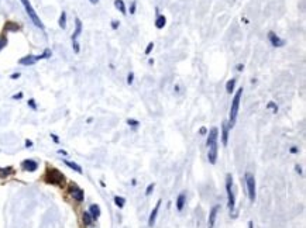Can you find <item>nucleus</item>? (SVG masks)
<instances>
[{"mask_svg":"<svg viewBox=\"0 0 306 228\" xmlns=\"http://www.w3.org/2000/svg\"><path fill=\"white\" fill-rule=\"evenodd\" d=\"M217 213H219V206H215L213 208H212V211H210V216H209V221H208L209 228H213V225H215V221H216V217H217Z\"/></svg>","mask_w":306,"mask_h":228,"instance_id":"12","label":"nucleus"},{"mask_svg":"<svg viewBox=\"0 0 306 228\" xmlns=\"http://www.w3.org/2000/svg\"><path fill=\"white\" fill-rule=\"evenodd\" d=\"M48 183H52V184H61L64 182V175L59 173L57 169H48L47 172V176H45Z\"/></svg>","mask_w":306,"mask_h":228,"instance_id":"5","label":"nucleus"},{"mask_svg":"<svg viewBox=\"0 0 306 228\" xmlns=\"http://www.w3.org/2000/svg\"><path fill=\"white\" fill-rule=\"evenodd\" d=\"M4 45H6V40H0V49H2Z\"/></svg>","mask_w":306,"mask_h":228,"instance_id":"32","label":"nucleus"},{"mask_svg":"<svg viewBox=\"0 0 306 228\" xmlns=\"http://www.w3.org/2000/svg\"><path fill=\"white\" fill-rule=\"evenodd\" d=\"M37 61H38V58H37V56L27 55V56H24V58L20 59V61H18V63H20V65H34Z\"/></svg>","mask_w":306,"mask_h":228,"instance_id":"13","label":"nucleus"},{"mask_svg":"<svg viewBox=\"0 0 306 228\" xmlns=\"http://www.w3.org/2000/svg\"><path fill=\"white\" fill-rule=\"evenodd\" d=\"M267 107H268V109H272V110L275 111V113H277V111H278V107L275 106V103H274V102H271V103H268V106H267Z\"/></svg>","mask_w":306,"mask_h":228,"instance_id":"30","label":"nucleus"},{"mask_svg":"<svg viewBox=\"0 0 306 228\" xmlns=\"http://www.w3.org/2000/svg\"><path fill=\"white\" fill-rule=\"evenodd\" d=\"M69 193L76 201H82V200H83V190H82V189L76 187V186H72L71 190H69Z\"/></svg>","mask_w":306,"mask_h":228,"instance_id":"9","label":"nucleus"},{"mask_svg":"<svg viewBox=\"0 0 306 228\" xmlns=\"http://www.w3.org/2000/svg\"><path fill=\"white\" fill-rule=\"evenodd\" d=\"M134 10H135V2L131 4V13H134Z\"/></svg>","mask_w":306,"mask_h":228,"instance_id":"35","label":"nucleus"},{"mask_svg":"<svg viewBox=\"0 0 306 228\" xmlns=\"http://www.w3.org/2000/svg\"><path fill=\"white\" fill-rule=\"evenodd\" d=\"M51 137H52V140H54L55 142H59V140H58V137H57V135H54V134H52Z\"/></svg>","mask_w":306,"mask_h":228,"instance_id":"34","label":"nucleus"},{"mask_svg":"<svg viewBox=\"0 0 306 228\" xmlns=\"http://www.w3.org/2000/svg\"><path fill=\"white\" fill-rule=\"evenodd\" d=\"M59 27H61V28H65L66 27V13L65 11H62L61 17H59Z\"/></svg>","mask_w":306,"mask_h":228,"instance_id":"22","label":"nucleus"},{"mask_svg":"<svg viewBox=\"0 0 306 228\" xmlns=\"http://www.w3.org/2000/svg\"><path fill=\"white\" fill-rule=\"evenodd\" d=\"M245 184H247V191H248V197L251 201L255 200V179L250 172L245 173Z\"/></svg>","mask_w":306,"mask_h":228,"instance_id":"6","label":"nucleus"},{"mask_svg":"<svg viewBox=\"0 0 306 228\" xmlns=\"http://www.w3.org/2000/svg\"><path fill=\"white\" fill-rule=\"evenodd\" d=\"M65 165L66 166H69L71 169H73L75 172H78V173H82V168H80L79 165H76L75 162H69V161H65Z\"/></svg>","mask_w":306,"mask_h":228,"instance_id":"19","label":"nucleus"},{"mask_svg":"<svg viewBox=\"0 0 306 228\" xmlns=\"http://www.w3.org/2000/svg\"><path fill=\"white\" fill-rule=\"evenodd\" d=\"M133 79H134V73H133V72H130V73H128V76H127V83H128V85H131V83H133Z\"/></svg>","mask_w":306,"mask_h":228,"instance_id":"28","label":"nucleus"},{"mask_svg":"<svg viewBox=\"0 0 306 228\" xmlns=\"http://www.w3.org/2000/svg\"><path fill=\"white\" fill-rule=\"evenodd\" d=\"M160 206H161V200H158L157 204H155V207H154V210L151 211V216H149V220H148V225H149V227H154V224H155V218H157V214H158V210H160Z\"/></svg>","mask_w":306,"mask_h":228,"instance_id":"11","label":"nucleus"},{"mask_svg":"<svg viewBox=\"0 0 306 228\" xmlns=\"http://www.w3.org/2000/svg\"><path fill=\"white\" fill-rule=\"evenodd\" d=\"M83 223L86 225H89L92 223V216H90V213H83Z\"/></svg>","mask_w":306,"mask_h":228,"instance_id":"24","label":"nucleus"},{"mask_svg":"<svg viewBox=\"0 0 306 228\" xmlns=\"http://www.w3.org/2000/svg\"><path fill=\"white\" fill-rule=\"evenodd\" d=\"M50 56H51V51H50V49H45L42 55H38L37 58L38 59H45V58H50Z\"/></svg>","mask_w":306,"mask_h":228,"instance_id":"25","label":"nucleus"},{"mask_svg":"<svg viewBox=\"0 0 306 228\" xmlns=\"http://www.w3.org/2000/svg\"><path fill=\"white\" fill-rule=\"evenodd\" d=\"M75 24H76V28H75V31H73L72 34V42H73V51L79 52V44H78V37H79V34L82 33V23H80L79 19L75 20Z\"/></svg>","mask_w":306,"mask_h":228,"instance_id":"7","label":"nucleus"},{"mask_svg":"<svg viewBox=\"0 0 306 228\" xmlns=\"http://www.w3.org/2000/svg\"><path fill=\"white\" fill-rule=\"evenodd\" d=\"M21 166L24 168L26 170H28V172H34V170L37 169V162L35 161H31V159H27V161H24L21 163Z\"/></svg>","mask_w":306,"mask_h":228,"instance_id":"14","label":"nucleus"},{"mask_svg":"<svg viewBox=\"0 0 306 228\" xmlns=\"http://www.w3.org/2000/svg\"><path fill=\"white\" fill-rule=\"evenodd\" d=\"M201 134H206V128H201Z\"/></svg>","mask_w":306,"mask_h":228,"instance_id":"38","label":"nucleus"},{"mask_svg":"<svg viewBox=\"0 0 306 228\" xmlns=\"http://www.w3.org/2000/svg\"><path fill=\"white\" fill-rule=\"evenodd\" d=\"M90 216L92 218H99V216H100V208H99L98 204H92L90 206Z\"/></svg>","mask_w":306,"mask_h":228,"instance_id":"17","label":"nucleus"},{"mask_svg":"<svg viewBox=\"0 0 306 228\" xmlns=\"http://www.w3.org/2000/svg\"><path fill=\"white\" fill-rule=\"evenodd\" d=\"M185 199H186L185 193H181V194L178 196V200H176V208H178L179 211L185 207Z\"/></svg>","mask_w":306,"mask_h":228,"instance_id":"15","label":"nucleus"},{"mask_svg":"<svg viewBox=\"0 0 306 228\" xmlns=\"http://www.w3.org/2000/svg\"><path fill=\"white\" fill-rule=\"evenodd\" d=\"M112 27H113V28H117V27H119V23L113 21V23H112Z\"/></svg>","mask_w":306,"mask_h":228,"instance_id":"33","label":"nucleus"},{"mask_svg":"<svg viewBox=\"0 0 306 228\" xmlns=\"http://www.w3.org/2000/svg\"><path fill=\"white\" fill-rule=\"evenodd\" d=\"M217 138H219V130L216 127L209 131L208 134V158L210 163H216V159H217Z\"/></svg>","mask_w":306,"mask_h":228,"instance_id":"1","label":"nucleus"},{"mask_svg":"<svg viewBox=\"0 0 306 228\" xmlns=\"http://www.w3.org/2000/svg\"><path fill=\"white\" fill-rule=\"evenodd\" d=\"M114 203H116V206H117V207H120V208H121V207L124 206L126 200H124L123 197H119V196H117V197H114Z\"/></svg>","mask_w":306,"mask_h":228,"instance_id":"23","label":"nucleus"},{"mask_svg":"<svg viewBox=\"0 0 306 228\" xmlns=\"http://www.w3.org/2000/svg\"><path fill=\"white\" fill-rule=\"evenodd\" d=\"M268 40H270V42L274 45V47H277V48L284 47V45H285V41L281 40L277 34L272 33V31H270V33H268Z\"/></svg>","mask_w":306,"mask_h":228,"instance_id":"8","label":"nucleus"},{"mask_svg":"<svg viewBox=\"0 0 306 228\" xmlns=\"http://www.w3.org/2000/svg\"><path fill=\"white\" fill-rule=\"evenodd\" d=\"M248 228H253V223H251V221L248 223Z\"/></svg>","mask_w":306,"mask_h":228,"instance_id":"40","label":"nucleus"},{"mask_svg":"<svg viewBox=\"0 0 306 228\" xmlns=\"http://www.w3.org/2000/svg\"><path fill=\"white\" fill-rule=\"evenodd\" d=\"M154 187H155V184H154V183L148 184V187H147V190H146V194H149V193L154 190Z\"/></svg>","mask_w":306,"mask_h":228,"instance_id":"29","label":"nucleus"},{"mask_svg":"<svg viewBox=\"0 0 306 228\" xmlns=\"http://www.w3.org/2000/svg\"><path fill=\"white\" fill-rule=\"evenodd\" d=\"M18 76H20V75H18V73H14V75H11V79H17Z\"/></svg>","mask_w":306,"mask_h":228,"instance_id":"36","label":"nucleus"},{"mask_svg":"<svg viewBox=\"0 0 306 228\" xmlns=\"http://www.w3.org/2000/svg\"><path fill=\"white\" fill-rule=\"evenodd\" d=\"M291 152H292V154H296V152H298V149H296V148L293 147V148H292V149H291Z\"/></svg>","mask_w":306,"mask_h":228,"instance_id":"37","label":"nucleus"},{"mask_svg":"<svg viewBox=\"0 0 306 228\" xmlns=\"http://www.w3.org/2000/svg\"><path fill=\"white\" fill-rule=\"evenodd\" d=\"M114 6H116L117 10H120L121 14H127V10H126V4H124L123 0H114Z\"/></svg>","mask_w":306,"mask_h":228,"instance_id":"16","label":"nucleus"},{"mask_svg":"<svg viewBox=\"0 0 306 228\" xmlns=\"http://www.w3.org/2000/svg\"><path fill=\"white\" fill-rule=\"evenodd\" d=\"M234 86H236V79H230V80L226 83V92L231 93L234 90Z\"/></svg>","mask_w":306,"mask_h":228,"instance_id":"20","label":"nucleus"},{"mask_svg":"<svg viewBox=\"0 0 306 228\" xmlns=\"http://www.w3.org/2000/svg\"><path fill=\"white\" fill-rule=\"evenodd\" d=\"M128 124H130L131 127H134V128H135V127H138V125H140V123L137 121V120H128Z\"/></svg>","mask_w":306,"mask_h":228,"instance_id":"27","label":"nucleus"},{"mask_svg":"<svg viewBox=\"0 0 306 228\" xmlns=\"http://www.w3.org/2000/svg\"><path fill=\"white\" fill-rule=\"evenodd\" d=\"M165 23H167V19H165V17H164L162 14H160V16L157 17V20H155V27H157V28H160V30H161V28H164Z\"/></svg>","mask_w":306,"mask_h":228,"instance_id":"18","label":"nucleus"},{"mask_svg":"<svg viewBox=\"0 0 306 228\" xmlns=\"http://www.w3.org/2000/svg\"><path fill=\"white\" fill-rule=\"evenodd\" d=\"M229 131H230L229 123L223 121V124H222V142H223V145H227V141H229Z\"/></svg>","mask_w":306,"mask_h":228,"instance_id":"10","label":"nucleus"},{"mask_svg":"<svg viewBox=\"0 0 306 228\" xmlns=\"http://www.w3.org/2000/svg\"><path fill=\"white\" fill-rule=\"evenodd\" d=\"M241 96H243V87H240L236 92V94H234V97H233V102H231V106H230V117H229V121H227L230 125V128H233V125L236 124L237 114H238V109H240Z\"/></svg>","mask_w":306,"mask_h":228,"instance_id":"2","label":"nucleus"},{"mask_svg":"<svg viewBox=\"0 0 306 228\" xmlns=\"http://www.w3.org/2000/svg\"><path fill=\"white\" fill-rule=\"evenodd\" d=\"M89 2H90V3H93V4H96V3L99 2V0H89Z\"/></svg>","mask_w":306,"mask_h":228,"instance_id":"39","label":"nucleus"},{"mask_svg":"<svg viewBox=\"0 0 306 228\" xmlns=\"http://www.w3.org/2000/svg\"><path fill=\"white\" fill-rule=\"evenodd\" d=\"M226 190H227V199H229V208L230 211H234L236 197H234V191H233V177H231V175L226 176Z\"/></svg>","mask_w":306,"mask_h":228,"instance_id":"4","label":"nucleus"},{"mask_svg":"<svg viewBox=\"0 0 306 228\" xmlns=\"http://www.w3.org/2000/svg\"><path fill=\"white\" fill-rule=\"evenodd\" d=\"M153 48H154V44L153 42H149V44L147 45V48H146V55H149V52L153 51Z\"/></svg>","mask_w":306,"mask_h":228,"instance_id":"26","label":"nucleus"},{"mask_svg":"<svg viewBox=\"0 0 306 228\" xmlns=\"http://www.w3.org/2000/svg\"><path fill=\"white\" fill-rule=\"evenodd\" d=\"M28 104H30V107H33V109H37L35 103H34V100H30V102H28Z\"/></svg>","mask_w":306,"mask_h":228,"instance_id":"31","label":"nucleus"},{"mask_svg":"<svg viewBox=\"0 0 306 228\" xmlns=\"http://www.w3.org/2000/svg\"><path fill=\"white\" fill-rule=\"evenodd\" d=\"M13 172H14V170L11 169V168H4V169L0 168V177H6V176H9V175H11Z\"/></svg>","mask_w":306,"mask_h":228,"instance_id":"21","label":"nucleus"},{"mask_svg":"<svg viewBox=\"0 0 306 228\" xmlns=\"http://www.w3.org/2000/svg\"><path fill=\"white\" fill-rule=\"evenodd\" d=\"M21 2V4L24 6V9H26V13L28 14V17L31 19V21L34 23V26L35 27H38V28H41L42 30L44 28V24L41 23V20H40V17H38V14L35 13V10L33 9V6H31V3H30L28 0H20Z\"/></svg>","mask_w":306,"mask_h":228,"instance_id":"3","label":"nucleus"}]
</instances>
